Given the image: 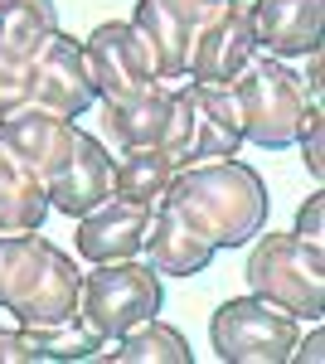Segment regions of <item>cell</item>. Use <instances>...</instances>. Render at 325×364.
Masks as SVG:
<instances>
[{
	"label": "cell",
	"instance_id": "obj_1",
	"mask_svg": "<svg viewBox=\"0 0 325 364\" xmlns=\"http://www.w3.org/2000/svg\"><path fill=\"white\" fill-rule=\"evenodd\" d=\"M165 204L180 209L218 252L252 243V233L267 228V185L262 175L233 156H214V161H190L175 170Z\"/></svg>",
	"mask_w": 325,
	"mask_h": 364
},
{
	"label": "cell",
	"instance_id": "obj_2",
	"mask_svg": "<svg viewBox=\"0 0 325 364\" xmlns=\"http://www.w3.org/2000/svg\"><path fill=\"white\" fill-rule=\"evenodd\" d=\"M82 272L44 233H0V311L20 326H58L78 316Z\"/></svg>",
	"mask_w": 325,
	"mask_h": 364
},
{
	"label": "cell",
	"instance_id": "obj_3",
	"mask_svg": "<svg viewBox=\"0 0 325 364\" xmlns=\"http://www.w3.org/2000/svg\"><path fill=\"white\" fill-rule=\"evenodd\" d=\"M247 287L252 296L316 326L325 316V252L297 233H252Z\"/></svg>",
	"mask_w": 325,
	"mask_h": 364
},
{
	"label": "cell",
	"instance_id": "obj_4",
	"mask_svg": "<svg viewBox=\"0 0 325 364\" xmlns=\"http://www.w3.org/2000/svg\"><path fill=\"white\" fill-rule=\"evenodd\" d=\"M228 87H233V102H238L243 141L262 146V151H287V146H297L311 102H306L301 78L282 58H272V54L257 49Z\"/></svg>",
	"mask_w": 325,
	"mask_h": 364
},
{
	"label": "cell",
	"instance_id": "obj_5",
	"mask_svg": "<svg viewBox=\"0 0 325 364\" xmlns=\"http://www.w3.org/2000/svg\"><path fill=\"white\" fill-rule=\"evenodd\" d=\"M165 291L161 272L151 257H122V262H87L78 287V316L97 331V336L117 340L122 331H132L141 321L161 316Z\"/></svg>",
	"mask_w": 325,
	"mask_h": 364
},
{
	"label": "cell",
	"instance_id": "obj_6",
	"mask_svg": "<svg viewBox=\"0 0 325 364\" xmlns=\"http://www.w3.org/2000/svg\"><path fill=\"white\" fill-rule=\"evenodd\" d=\"M301 340V321L262 296H228L209 321V345L223 364H287Z\"/></svg>",
	"mask_w": 325,
	"mask_h": 364
},
{
	"label": "cell",
	"instance_id": "obj_7",
	"mask_svg": "<svg viewBox=\"0 0 325 364\" xmlns=\"http://www.w3.org/2000/svg\"><path fill=\"white\" fill-rule=\"evenodd\" d=\"M39 180L49 190V209L68 214V219H82L92 204H102L112 195V156L92 132H82L73 122L63 146L49 156V166L39 170Z\"/></svg>",
	"mask_w": 325,
	"mask_h": 364
},
{
	"label": "cell",
	"instance_id": "obj_8",
	"mask_svg": "<svg viewBox=\"0 0 325 364\" xmlns=\"http://www.w3.org/2000/svg\"><path fill=\"white\" fill-rule=\"evenodd\" d=\"M29 102L68 117V122H78L97 102V87H92V73H87L82 44L73 34L54 29L44 39V49L34 54V63H29Z\"/></svg>",
	"mask_w": 325,
	"mask_h": 364
},
{
	"label": "cell",
	"instance_id": "obj_9",
	"mask_svg": "<svg viewBox=\"0 0 325 364\" xmlns=\"http://www.w3.org/2000/svg\"><path fill=\"white\" fill-rule=\"evenodd\" d=\"M82 58H87L92 87H97V102L102 97H127V92H141L146 83H156V58H151L146 39L132 20L97 25L82 39Z\"/></svg>",
	"mask_w": 325,
	"mask_h": 364
},
{
	"label": "cell",
	"instance_id": "obj_10",
	"mask_svg": "<svg viewBox=\"0 0 325 364\" xmlns=\"http://www.w3.org/2000/svg\"><path fill=\"white\" fill-rule=\"evenodd\" d=\"M252 54H257V39H252L247 5L243 0H228V5L214 10L204 25H194V34H190V78L194 83H233Z\"/></svg>",
	"mask_w": 325,
	"mask_h": 364
},
{
	"label": "cell",
	"instance_id": "obj_11",
	"mask_svg": "<svg viewBox=\"0 0 325 364\" xmlns=\"http://www.w3.org/2000/svg\"><path fill=\"white\" fill-rule=\"evenodd\" d=\"M185 97V166L190 161H214V156H238L243 146V122L228 83H175Z\"/></svg>",
	"mask_w": 325,
	"mask_h": 364
},
{
	"label": "cell",
	"instance_id": "obj_12",
	"mask_svg": "<svg viewBox=\"0 0 325 364\" xmlns=\"http://www.w3.org/2000/svg\"><path fill=\"white\" fill-rule=\"evenodd\" d=\"M252 39L272 58H301L321 49L325 34V0H252L247 5Z\"/></svg>",
	"mask_w": 325,
	"mask_h": 364
},
{
	"label": "cell",
	"instance_id": "obj_13",
	"mask_svg": "<svg viewBox=\"0 0 325 364\" xmlns=\"http://www.w3.org/2000/svg\"><path fill=\"white\" fill-rule=\"evenodd\" d=\"M146 214L132 199L107 195L102 204H92L87 214L78 219V248L82 262H122V257H141L146 252Z\"/></svg>",
	"mask_w": 325,
	"mask_h": 364
},
{
	"label": "cell",
	"instance_id": "obj_14",
	"mask_svg": "<svg viewBox=\"0 0 325 364\" xmlns=\"http://www.w3.org/2000/svg\"><path fill=\"white\" fill-rule=\"evenodd\" d=\"M175 117V83H146L141 92L127 97H102V132L112 136L117 151L127 146H165Z\"/></svg>",
	"mask_w": 325,
	"mask_h": 364
},
{
	"label": "cell",
	"instance_id": "obj_15",
	"mask_svg": "<svg viewBox=\"0 0 325 364\" xmlns=\"http://www.w3.org/2000/svg\"><path fill=\"white\" fill-rule=\"evenodd\" d=\"M146 252H151V262H156L161 277H199L218 257L214 243L180 209H170L165 199L146 214Z\"/></svg>",
	"mask_w": 325,
	"mask_h": 364
},
{
	"label": "cell",
	"instance_id": "obj_16",
	"mask_svg": "<svg viewBox=\"0 0 325 364\" xmlns=\"http://www.w3.org/2000/svg\"><path fill=\"white\" fill-rule=\"evenodd\" d=\"M132 25L141 29L146 49L156 58V78H161V83L190 78V25H185L165 0H136Z\"/></svg>",
	"mask_w": 325,
	"mask_h": 364
},
{
	"label": "cell",
	"instance_id": "obj_17",
	"mask_svg": "<svg viewBox=\"0 0 325 364\" xmlns=\"http://www.w3.org/2000/svg\"><path fill=\"white\" fill-rule=\"evenodd\" d=\"M68 127H73L68 117L49 112V107H39V102H25V107H15L10 117H0V146L39 175V170L49 166V156L63 146Z\"/></svg>",
	"mask_w": 325,
	"mask_h": 364
},
{
	"label": "cell",
	"instance_id": "obj_18",
	"mask_svg": "<svg viewBox=\"0 0 325 364\" xmlns=\"http://www.w3.org/2000/svg\"><path fill=\"white\" fill-rule=\"evenodd\" d=\"M49 219L44 180L0 146V233H39Z\"/></svg>",
	"mask_w": 325,
	"mask_h": 364
},
{
	"label": "cell",
	"instance_id": "obj_19",
	"mask_svg": "<svg viewBox=\"0 0 325 364\" xmlns=\"http://www.w3.org/2000/svg\"><path fill=\"white\" fill-rule=\"evenodd\" d=\"M175 170L180 166L165 156L161 146H127L112 161V195L132 199L141 209H156L161 195L170 190V180H175Z\"/></svg>",
	"mask_w": 325,
	"mask_h": 364
},
{
	"label": "cell",
	"instance_id": "obj_20",
	"mask_svg": "<svg viewBox=\"0 0 325 364\" xmlns=\"http://www.w3.org/2000/svg\"><path fill=\"white\" fill-rule=\"evenodd\" d=\"M102 360H112V364H194V350L175 326L151 316V321H141L132 331H122L112 340V350L102 345Z\"/></svg>",
	"mask_w": 325,
	"mask_h": 364
},
{
	"label": "cell",
	"instance_id": "obj_21",
	"mask_svg": "<svg viewBox=\"0 0 325 364\" xmlns=\"http://www.w3.org/2000/svg\"><path fill=\"white\" fill-rule=\"evenodd\" d=\"M58 29L54 0H0V54L34 63L44 39Z\"/></svg>",
	"mask_w": 325,
	"mask_h": 364
},
{
	"label": "cell",
	"instance_id": "obj_22",
	"mask_svg": "<svg viewBox=\"0 0 325 364\" xmlns=\"http://www.w3.org/2000/svg\"><path fill=\"white\" fill-rule=\"evenodd\" d=\"M29 336H34V345H39L44 360H97L102 345H107L82 316H68V321H58V326H29Z\"/></svg>",
	"mask_w": 325,
	"mask_h": 364
},
{
	"label": "cell",
	"instance_id": "obj_23",
	"mask_svg": "<svg viewBox=\"0 0 325 364\" xmlns=\"http://www.w3.org/2000/svg\"><path fill=\"white\" fill-rule=\"evenodd\" d=\"M25 102H29V63L0 54V117H10Z\"/></svg>",
	"mask_w": 325,
	"mask_h": 364
},
{
	"label": "cell",
	"instance_id": "obj_24",
	"mask_svg": "<svg viewBox=\"0 0 325 364\" xmlns=\"http://www.w3.org/2000/svg\"><path fill=\"white\" fill-rule=\"evenodd\" d=\"M297 141H301V151H306V170L316 180H325V112H321V102L306 107V127H301Z\"/></svg>",
	"mask_w": 325,
	"mask_h": 364
},
{
	"label": "cell",
	"instance_id": "obj_25",
	"mask_svg": "<svg viewBox=\"0 0 325 364\" xmlns=\"http://www.w3.org/2000/svg\"><path fill=\"white\" fill-rule=\"evenodd\" d=\"M39 360H44V355H39V345L29 336V326L0 331V364H39Z\"/></svg>",
	"mask_w": 325,
	"mask_h": 364
},
{
	"label": "cell",
	"instance_id": "obj_26",
	"mask_svg": "<svg viewBox=\"0 0 325 364\" xmlns=\"http://www.w3.org/2000/svg\"><path fill=\"white\" fill-rule=\"evenodd\" d=\"M297 238L316 243V248L325 243V195H321V190L301 204V214H297Z\"/></svg>",
	"mask_w": 325,
	"mask_h": 364
},
{
	"label": "cell",
	"instance_id": "obj_27",
	"mask_svg": "<svg viewBox=\"0 0 325 364\" xmlns=\"http://www.w3.org/2000/svg\"><path fill=\"white\" fill-rule=\"evenodd\" d=\"M165 5H170V10L190 25V34H194V25H204V20H209L214 10H223L228 0H165Z\"/></svg>",
	"mask_w": 325,
	"mask_h": 364
},
{
	"label": "cell",
	"instance_id": "obj_28",
	"mask_svg": "<svg viewBox=\"0 0 325 364\" xmlns=\"http://www.w3.org/2000/svg\"><path fill=\"white\" fill-rule=\"evenodd\" d=\"M321 350H325V336H321V321H316V331H311L306 340H297V350H292V360H301V364L311 360V364H316V360H321Z\"/></svg>",
	"mask_w": 325,
	"mask_h": 364
}]
</instances>
